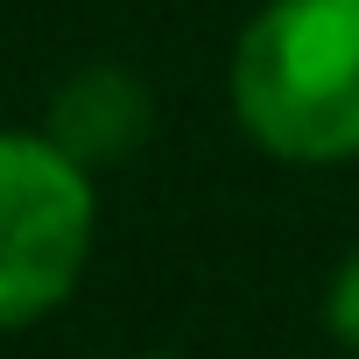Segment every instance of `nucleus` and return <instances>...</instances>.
<instances>
[{
  "label": "nucleus",
  "instance_id": "obj_1",
  "mask_svg": "<svg viewBox=\"0 0 359 359\" xmlns=\"http://www.w3.org/2000/svg\"><path fill=\"white\" fill-rule=\"evenodd\" d=\"M233 113L282 162H352L359 0H268L233 50Z\"/></svg>",
  "mask_w": 359,
  "mask_h": 359
},
{
  "label": "nucleus",
  "instance_id": "obj_2",
  "mask_svg": "<svg viewBox=\"0 0 359 359\" xmlns=\"http://www.w3.org/2000/svg\"><path fill=\"white\" fill-rule=\"evenodd\" d=\"M99 191L92 169L50 134L0 127V331L50 317L92 254Z\"/></svg>",
  "mask_w": 359,
  "mask_h": 359
},
{
  "label": "nucleus",
  "instance_id": "obj_3",
  "mask_svg": "<svg viewBox=\"0 0 359 359\" xmlns=\"http://www.w3.org/2000/svg\"><path fill=\"white\" fill-rule=\"evenodd\" d=\"M148 85L134 78V71H120V64H85V71H71L64 85H57V99H50V120H43V134L64 148V155H78L85 169H106V162H127L141 141H148Z\"/></svg>",
  "mask_w": 359,
  "mask_h": 359
},
{
  "label": "nucleus",
  "instance_id": "obj_4",
  "mask_svg": "<svg viewBox=\"0 0 359 359\" xmlns=\"http://www.w3.org/2000/svg\"><path fill=\"white\" fill-rule=\"evenodd\" d=\"M324 324H331L338 345L359 352V247L338 261V275H331V289H324Z\"/></svg>",
  "mask_w": 359,
  "mask_h": 359
}]
</instances>
